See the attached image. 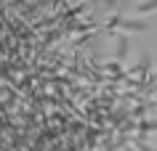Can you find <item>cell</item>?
I'll list each match as a JSON object with an SVG mask.
<instances>
[{"label":"cell","instance_id":"6da1fadb","mask_svg":"<svg viewBox=\"0 0 157 151\" xmlns=\"http://www.w3.org/2000/svg\"><path fill=\"white\" fill-rule=\"evenodd\" d=\"M139 11L144 13V11H157V0H147V3H141Z\"/></svg>","mask_w":157,"mask_h":151}]
</instances>
